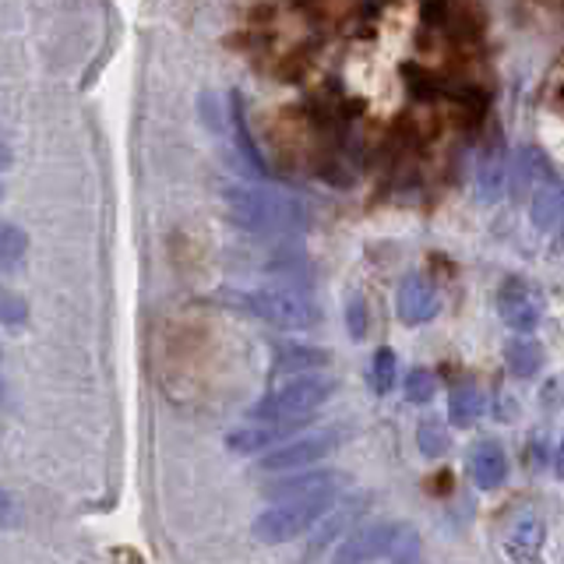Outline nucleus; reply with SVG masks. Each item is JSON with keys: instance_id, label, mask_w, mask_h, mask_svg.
<instances>
[{"instance_id": "nucleus-1", "label": "nucleus", "mask_w": 564, "mask_h": 564, "mask_svg": "<svg viewBox=\"0 0 564 564\" xmlns=\"http://www.w3.org/2000/svg\"><path fill=\"white\" fill-rule=\"evenodd\" d=\"M498 96L480 0H381L349 46L339 99L352 152L381 181L445 176L484 134Z\"/></svg>"}, {"instance_id": "nucleus-2", "label": "nucleus", "mask_w": 564, "mask_h": 564, "mask_svg": "<svg viewBox=\"0 0 564 564\" xmlns=\"http://www.w3.org/2000/svg\"><path fill=\"white\" fill-rule=\"evenodd\" d=\"M420 551V533L405 522H375L364 525L360 533H352L335 564H378V561H392V564H410Z\"/></svg>"}, {"instance_id": "nucleus-3", "label": "nucleus", "mask_w": 564, "mask_h": 564, "mask_svg": "<svg viewBox=\"0 0 564 564\" xmlns=\"http://www.w3.org/2000/svg\"><path fill=\"white\" fill-rule=\"evenodd\" d=\"M335 498H339V490H325V494H307V498L279 501L269 511H261V516L254 519L251 533H254V540L269 543V546L300 540V536L311 533V529L328 516Z\"/></svg>"}, {"instance_id": "nucleus-4", "label": "nucleus", "mask_w": 564, "mask_h": 564, "mask_svg": "<svg viewBox=\"0 0 564 564\" xmlns=\"http://www.w3.org/2000/svg\"><path fill=\"white\" fill-rule=\"evenodd\" d=\"M335 392V381L322 375H300L279 384L275 392L258 399L251 405V416L261 423H279V420H307L314 416L317 405H325Z\"/></svg>"}, {"instance_id": "nucleus-5", "label": "nucleus", "mask_w": 564, "mask_h": 564, "mask_svg": "<svg viewBox=\"0 0 564 564\" xmlns=\"http://www.w3.org/2000/svg\"><path fill=\"white\" fill-rule=\"evenodd\" d=\"M339 448V431H317V434H296L286 445H279L272 452L261 455L264 473H300L317 466L322 458H328Z\"/></svg>"}, {"instance_id": "nucleus-6", "label": "nucleus", "mask_w": 564, "mask_h": 564, "mask_svg": "<svg viewBox=\"0 0 564 564\" xmlns=\"http://www.w3.org/2000/svg\"><path fill=\"white\" fill-rule=\"evenodd\" d=\"M311 420V416H307ZM307 420H279V423H258V427H240L226 437V448L237 455H258V452H272L304 427Z\"/></svg>"}, {"instance_id": "nucleus-7", "label": "nucleus", "mask_w": 564, "mask_h": 564, "mask_svg": "<svg viewBox=\"0 0 564 564\" xmlns=\"http://www.w3.org/2000/svg\"><path fill=\"white\" fill-rule=\"evenodd\" d=\"M466 473L473 487L480 490H498L508 480V452L498 441H476L466 455Z\"/></svg>"}, {"instance_id": "nucleus-8", "label": "nucleus", "mask_w": 564, "mask_h": 564, "mask_svg": "<svg viewBox=\"0 0 564 564\" xmlns=\"http://www.w3.org/2000/svg\"><path fill=\"white\" fill-rule=\"evenodd\" d=\"M546 529L536 516H522L505 536V554L511 564H540Z\"/></svg>"}, {"instance_id": "nucleus-9", "label": "nucleus", "mask_w": 564, "mask_h": 564, "mask_svg": "<svg viewBox=\"0 0 564 564\" xmlns=\"http://www.w3.org/2000/svg\"><path fill=\"white\" fill-rule=\"evenodd\" d=\"M254 314H261L264 322L282 325V328H307L314 322V311L296 296H279V293H261L251 300Z\"/></svg>"}, {"instance_id": "nucleus-10", "label": "nucleus", "mask_w": 564, "mask_h": 564, "mask_svg": "<svg viewBox=\"0 0 564 564\" xmlns=\"http://www.w3.org/2000/svg\"><path fill=\"white\" fill-rule=\"evenodd\" d=\"M343 476L332 469H300L290 473L286 480H279L269 487V498L275 501H290V498H307V494H325V490H339Z\"/></svg>"}, {"instance_id": "nucleus-11", "label": "nucleus", "mask_w": 564, "mask_h": 564, "mask_svg": "<svg viewBox=\"0 0 564 564\" xmlns=\"http://www.w3.org/2000/svg\"><path fill=\"white\" fill-rule=\"evenodd\" d=\"M484 410H487V402H484V392L476 384L452 388V395H448V420H452V427H473V423L484 416Z\"/></svg>"}, {"instance_id": "nucleus-12", "label": "nucleus", "mask_w": 564, "mask_h": 564, "mask_svg": "<svg viewBox=\"0 0 564 564\" xmlns=\"http://www.w3.org/2000/svg\"><path fill=\"white\" fill-rule=\"evenodd\" d=\"M543 110L551 120L564 123V50L557 53V61L551 64L543 78Z\"/></svg>"}, {"instance_id": "nucleus-13", "label": "nucleus", "mask_w": 564, "mask_h": 564, "mask_svg": "<svg viewBox=\"0 0 564 564\" xmlns=\"http://www.w3.org/2000/svg\"><path fill=\"white\" fill-rule=\"evenodd\" d=\"M25 251H29V234H25V229L8 223V219H0V264L22 261Z\"/></svg>"}, {"instance_id": "nucleus-14", "label": "nucleus", "mask_w": 564, "mask_h": 564, "mask_svg": "<svg viewBox=\"0 0 564 564\" xmlns=\"http://www.w3.org/2000/svg\"><path fill=\"white\" fill-rule=\"evenodd\" d=\"M416 445L427 458H441L452 448V437H448L445 427H441V420H423L416 427Z\"/></svg>"}, {"instance_id": "nucleus-15", "label": "nucleus", "mask_w": 564, "mask_h": 564, "mask_svg": "<svg viewBox=\"0 0 564 564\" xmlns=\"http://www.w3.org/2000/svg\"><path fill=\"white\" fill-rule=\"evenodd\" d=\"M516 8L529 18V22H543V25L564 22V0H516Z\"/></svg>"}, {"instance_id": "nucleus-16", "label": "nucleus", "mask_w": 564, "mask_h": 564, "mask_svg": "<svg viewBox=\"0 0 564 564\" xmlns=\"http://www.w3.org/2000/svg\"><path fill=\"white\" fill-rule=\"evenodd\" d=\"M25 322H29V304L14 290L0 286V325L18 328V325H25Z\"/></svg>"}, {"instance_id": "nucleus-17", "label": "nucleus", "mask_w": 564, "mask_h": 564, "mask_svg": "<svg viewBox=\"0 0 564 564\" xmlns=\"http://www.w3.org/2000/svg\"><path fill=\"white\" fill-rule=\"evenodd\" d=\"M437 392V381L431 370H413L410 381H405V399H410L413 405H427Z\"/></svg>"}, {"instance_id": "nucleus-18", "label": "nucleus", "mask_w": 564, "mask_h": 564, "mask_svg": "<svg viewBox=\"0 0 564 564\" xmlns=\"http://www.w3.org/2000/svg\"><path fill=\"white\" fill-rule=\"evenodd\" d=\"M325 364V352L317 349H286L275 360V375H286V370H304V367H317Z\"/></svg>"}, {"instance_id": "nucleus-19", "label": "nucleus", "mask_w": 564, "mask_h": 564, "mask_svg": "<svg viewBox=\"0 0 564 564\" xmlns=\"http://www.w3.org/2000/svg\"><path fill=\"white\" fill-rule=\"evenodd\" d=\"M508 367L516 370L519 378L536 375V367H540V349H536V346H511V349H508Z\"/></svg>"}, {"instance_id": "nucleus-20", "label": "nucleus", "mask_w": 564, "mask_h": 564, "mask_svg": "<svg viewBox=\"0 0 564 564\" xmlns=\"http://www.w3.org/2000/svg\"><path fill=\"white\" fill-rule=\"evenodd\" d=\"M392 384H395V352L381 349L375 357V388L384 395V392H392Z\"/></svg>"}, {"instance_id": "nucleus-21", "label": "nucleus", "mask_w": 564, "mask_h": 564, "mask_svg": "<svg viewBox=\"0 0 564 564\" xmlns=\"http://www.w3.org/2000/svg\"><path fill=\"white\" fill-rule=\"evenodd\" d=\"M18 522V508L8 498V490H0V525H14Z\"/></svg>"}, {"instance_id": "nucleus-22", "label": "nucleus", "mask_w": 564, "mask_h": 564, "mask_svg": "<svg viewBox=\"0 0 564 564\" xmlns=\"http://www.w3.org/2000/svg\"><path fill=\"white\" fill-rule=\"evenodd\" d=\"M554 473L564 480V437H561V445H557V458H554Z\"/></svg>"}, {"instance_id": "nucleus-23", "label": "nucleus", "mask_w": 564, "mask_h": 564, "mask_svg": "<svg viewBox=\"0 0 564 564\" xmlns=\"http://www.w3.org/2000/svg\"><path fill=\"white\" fill-rule=\"evenodd\" d=\"M11 166V152H8V145H0V170H8Z\"/></svg>"}, {"instance_id": "nucleus-24", "label": "nucleus", "mask_w": 564, "mask_h": 564, "mask_svg": "<svg viewBox=\"0 0 564 564\" xmlns=\"http://www.w3.org/2000/svg\"><path fill=\"white\" fill-rule=\"evenodd\" d=\"M4 399H8V381L0 378V402H4Z\"/></svg>"}, {"instance_id": "nucleus-25", "label": "nucleus", "mask_w": 564, "mask_h": 564, "mask_svg": "<svg viewBox=\"0 0 564 564\" xmlns=\"http://www.w3.org/2000/svg\"><path fill=\"white\" fill-rule=\"evenodd\" d=\"M0 198H4V187H0Z\"/></svg>"}, {"instance_id": "nucleus-26", "label": "nucleus", "mask_w": 564, "mask_h": 564, "mask_svg": "<svg viewBox=\"0 0 564 564\" xmlns=\"http://www.w3.org/2000/svg\"><path fill=\"white\" fill-rule=\"evenodd\" d=\"M0 357H4V352H0Z\"/></svg>"}, {"instance_id": "nucleus-27", "label": "nucleus", "mask_w": 564, "mask_h": 564, "mask_svg": "<svg viewBox=\"0 0 564 564\" xmlns=\"http://www.w3.org/2000/svg\"><path fill=\"white\" fill-rule=\"evenodd\" d=\"M410 564H413V561H410Z\"/></svg>"}]
</instances>
